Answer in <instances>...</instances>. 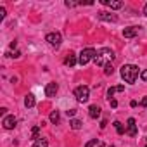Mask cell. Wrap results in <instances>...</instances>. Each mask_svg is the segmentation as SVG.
I'll return each instance as SVG.
<instances>
[{"label":"cell","mask_w":147,"mask_h":147,"mask_svg":"<svg viewBox=\"0 0 147 147\" xmlns=\"http://www.w3.org/2000/svg\"><path fill=\"white\" fill-rule=\"evenodd\" d=\"M113 59H114V52H113L111 49L104 47V49H100V50L95 54L94 62H95L97 66H100V67H106V66H109V64L113 62Z\"/></svg>","instance_id":"6da1fadb"},{"label":"cell","mask_w":147,"mask_h":147,"mask_svg":"<svg viewBox=\"0 0 147 147\" xmlns=\"http://www.w3.org/2000/svg\"><path fill=\"white\" fill-rule=\"evenodd\" d=\"M121 78L126 82V83H135L137 78H138V67L133 66V64H125L121 66Z\"/></svg>","instance_id":"7a4b0ae2"},{"label":"cell","mask_w":147,"mask_h":147,"mask_svg":"<svg viewBox=\"0 0 147 147\" xmlns=\"http://www.w3.org/2000/svg\"><path fill=\"white\" fill-rule=\"evenodd\" d=\"M95 49H92V47H88V49H83L82 52H80V55H78V62L82 64V66H85V64H88L90 61H94V57H95Z\"/></svg>","instance_id":"3957f363"},{"label":"cell","mask_w":147,"mask_h":147,"mask_svg":"<svg viewBox=\"0 0 147 147\" xmlns=\"http://www.w3.org/2000/svg\"><path fill=\"white\" fill-rule=\"evenodd\" d=\"M75 97H76V100L78 102H87L88 100V97H90V88L87 87V85H80V87H76L75 88Z\"/></svg>","instance_id":"277c9868"},{"label":"cell","mask_w":147,"mask_h":147,"mask_svg":"<svg viewBox=\"0 0 147 147\" xmlns=\"http://www.w3.org/2000/svg\"><path fill=\"white\" fill-rule=\"evenodd\" d=\"M45 40L49 42V45H52V47H59L61 45V42H62V36H61V33H49L47 36H45Z\"/></svg>","instance_id":"5b68a950"},{"label":"cell","mask_w":147,"mask_h":147,"mask_svg":"<svg viewBox=\"0 0 147 147\" xmlns=\"http://www.w3.org/2000/svg\"><path fill=\"white\" fill-rule=\"evenodd\" d=\"M126 133H128L130 137H135V135H137V123H135L133 118H130V119L126 121Z\"/></svg>","instance_id":"8992f818"},{"label":"cell","mask_w":147,"mask_h":147,"mask_svg":"<svg viewBox=\"0 0 147 147\" xmlns=\"http://www.w3.org/2000/svg\"><path fill=\"white\" fill-rule=\"evenodd\" d=\"M57 90H59V85H57L55 82H52V83H49V85L45 87V95H47V97H54V95L57 94Z\"/></svg>","instance_id":"52a82bcc"},{"label":"cell","mask_w":147,"mask_h":147,"mask_svg":"<svg viewBox=\"0 0 147 147\" xmlns=\"http://www.w3.org/2000/svg\"><path fill=\"white\" fill-rule=\"evenodd\" d=\"M16 123H18V119H16L14 116H5L4 121H2V125H4L5 130H12V128L16 126Z\"/></svg>","instance_id":"ba28073f"},{"label":"cell","mask_w":147,"mask_h":147,"mask_svg":"<svg viewBox=\"0 0 147 147\" xmlns=\"http://www.w3.org/2000/svg\"><path fill=\"white\" fill-rule=\"evenodd\" d=\"M97 16H99V19H100V21H111V23L118 21L116 14H109V12H106V11H100V12H99Z\"/></svg>","instance_id":"9c48e42d"},{"label":"cell","mask_w":147,"mask_h":147,"mask_svg":"<svg viewBox=\"0 0 147 147\" xmlns=\"http://www.w3.org/2000/svg\"><path fill=\"white\" fill-rule=\"evenodd\" d=\"M137 35H138V28L137 26H130V28H125L123 30V36L125 38H133Z\"/></svg>","instance_id":"30bf717a"},{"label":"cell","mask_w":147,"mask_h":147,"mask_svg":"<svg viewBox=\"0 0 147 147\" xmlns=\"http://www.w3.org/2000/svg\"><path fill=\"white\" fill-rule=\"evenodd\" d=\"M76 62H78V59H76V55L73 54V52H69V54L66 55V59H64V64H66V66H69V67H73Z\"/></svg>","instance_id":"8fae6325"},{"label":"cell","mask_w":147,"mask_h":147,"mask_svg":"<svg viewBox=\"0 0 147 147\" xmlns=\"http://www.w3.org/2000/svg\"><path fill=\"white\" fill-rule=\"evenodd\" d=\"M88 116H90L92 119H97V118L100 116V107H99V106H90V107H88Z\"/></svg>","instance_id":"7c38bea8"},{"label":"cell","mask_w":147,"mask_h":147,"mask_svg":"<svg viewBox=\"0 0 147 147\" xmlns=\"http://www.w3.org/2000/svg\"><path fill=\"white\" fill-rule=\"evenodd\" d=\"M123 90H125V87H123V85L111 87V88L107 90V100H109V99H113V95H114V94H118V92H123Z\"/></svg>","instance_id":"4fadbf2b"},{"label":"cell","mask_w":147,"mask_h":147,"mask_svg":"<svg viewBox=\"0 0 147 147\" xmlns=\"http://www.w3.org/2000/svg\"><path fill=\"white\" fill-rule=\"evenodd\" d=\"M102 4L111 7V9H121L123 7V2H113V0H102Z\"/></svg>","instance_id":"5bb4252c"},{"label":"cell","mask_w":147,"mask_h":147,"mask_svg":"<svg viewBox=\"0 0 147 147\" xmlns=\"http://www.w3.org/2000/svg\"><path fill=\"white\" fill-rule=\"evenodd\" d=\"M35 104H36L35 95H33V94H28V95L24 97V106H26V107H33Z\"/></svg>","instance_id":"9a60e30c"},{"label":"cell","mask_w":147,"mask_h":147,"mask_svg":"<svg viewBox=\"0 0 147 147\" xmlns=\"http://www.w3.org/2000/svg\"><path fill=\"white\" fill-rule=\"evenodd\" d=\"M47 145H49V140L43 138V137H40L38 140H35V144H33V147H47Z\"/></svg>","instance_id":"2e32d148"},{"label":"cell","mask_w":147,"mask_h":147,"mask_svg":"<svg viewBox=\"0 0 147 147\" xmlns=\"http://www.w3.org/2000/svg\"><path fill=\"white\" fill-rule=\"evenodd\" d=\"M69 125H71V128H73V130H80V128H82V125H83V123H82V121H80V119H75V118H73V119H71V121H69Z\"/></svg>","instance_id":"e0dca14e"},{"label":"cell","mask_w":147,"mask_h":147,"mask_svg":"<svg viewBox=\"0 0 147 147\" xmlns=\"http://www.w3.org/2000/svg\"><path fill=\"white\" fill-rule=\"evenodd\" d=\"M59 119H61V118H59V111H52V113H50V123L57 125Z\"/></svg>","instance_id":"ac0fdd59"},{"label":"cell","mask_w":147,"mask_h":147,"mask_svg":"<svg viewBox=\"0 0 147 147\" xmlns=\"http://www.w3.org/2000/svg\"><path fill=\"white\" fill-rule=\"evenodd\" d=\"M113 125H114V128H116V131H118V133H119V135H123V133H125V131H126V130H125V126H123V125H121V123H119V121H114V123H113Z\"/></svg>","instance_id":"d6986e66"},{"label":"cell","mask_w":147,"mask_h":147,"mask_svg":"<svg viewBox=\"0 0 147 147\" xmlns=\"http://www.w3.org/2000/svg\"><path fill=\"white\" fill-rule=\"evenodd\" d=\"M40 126H33V130H31V138H35V140H38L40 137Z\"/></svg>","instance_id":"ffe728a7"},{"label":"cell","mask_w":147,"mask_h":147,"mask_svg":"<svg viewBox=\"0 0 147 147\" xmlns=\"http://www.w3.org/2000/svg\"><path fill=\"white\" fill-rule=\"evenodd\" d=\"M113 73H114L113 64H109V66H106V67H104V75H107V76H109V75H113Z\"/></svg>","instance_id":"44dd1931"},{"label":"cell","mask_w":147,"mask_h":147,"mask_svg":"<svg viewBox=\"0 0 147 147\" xmlns=\"http://www.w3.org/2000/svg\"><path fill=\"white\" fill-rule=\"evenodd\" d=\"M109 106L111 107H118V100L116 99H109Z\"/></svg>","instance_id":"7402d4cb"},{"label":"cell","mask_w":147,"mask_h":147,"mask_svg":"<svg viewBox=\"0 0 147 147\" xmlns=\"http://www.w3.org/2000/svg\"><path fill=\"white\" fill-rule=\"evenodd\" d=\"M66 114H67L69 118H73V116L76 114V109H69V111H66Z\"/></svg>","instance_id":"603a6c76"},{"label":"cell","mask_w":147,"mask_h":147,"mask_svg":"<svg viewBox=\"0 0 147 147\" xmlns=\"http://www.w3.org/2000/svg\"><path fill=\"white\" fill-rule=\"evenodd\" d=\"M140 78H142L144 82H147V69H144V71L140 73Z\"/></svg>","instance_id":"cb8c5ba5"},{"label":"cell","mask_w":147,"mask_h":147,"mask_svg":"<svg viewBox=\"0 0 147 147\" xmlns=\"http://www.w3.org/2000/svg\"><path fill=\"white\" fill-rule=\"evenodd\" d=\"M95 144H97V138H92V140H90V142H88V144H87L85 147H94Z\"/></svg>","instance_id":"d4e9b609"},{"label":"cell","mask_w":147,"mask_h":147,"mask_svg":"<svg viewBox=\"0 0 147 147\" xmlns=\"http://www.w3.org/2000/svg\"><path fill=\"white\" fill-rule=\"evenodd\" d=\"M4 18H5V9L0 7V19H4Z\"/></svg>","instance_id":"484cf974"},{"label":"cell","mask_w":147,"mask_h":147,"mask_svg":"<svg viewBox=\"0 0 147 147\" xmlns=\"http://www.w3.org/2000/svg\"><path fill=\"white\" fill-rule=\"evenodd\" d=\"M106 125H107V121H106V119H102V121H100V128H106Z\"/></svg>","instance_id":"4316f807"},{"label":"cell","mask_w":147,"mask_h":147,"mask_svg":"<svg viewBox=\"0 0 147 147\" xmlns=\"http://www.w3.org/2000/svg\"><path fill=\"white\" fill-rule=\"evenodd\" d=\"M140 104H142V106H144V107H145V106H147V97H144V99H142V102H140Z\"/></svg>","instance_id":"83f0119b"},{"label":"cell","mask_w":147,"mask_h":147,"mask_svg":"<svg viewBox=\"0 0 147 147\" xmlns=\"http://www.w3.org/2000/svg\"><path fill=\"white\" fill-rule=\"evenodd\" d=\"M144 14L147 16V4H145V7H144Z\"/></svg>","instance_id":"f1b7e54d"},{"label":"cell","mask_w":147,"mask_h":147,"mask_svg":"<svg viewBox=\"0 0 147 147\" xmlns=\"http://www.w3.org/2000/svg\"><path fill=\"white\" fill-rule=\"evenodd\" d=\"M99 147H106V145H104V144H100V145H99Z\"/></svg>","instance_id":"f546056e"},{"label":"cell","mask_w":147,"mask_h":147,"mask_svg":"<svg viewBox=\"0 0 147 147\" xmlns=\"http://www.w3.org/2000/svg\"><path fill=\"white\" fill-rule=\"evenodd\" d=\"M145 147H147V137H145Z\"/></svg>","instance_id":"4dcf8cb0"},{"label":"cell","mask_w":147,"mask_h":147,"mask_svg":"<svg viewBox=\"0 0 147 147\" xmlns=\"http://www.w3.org/2000/svg\"><path fill=\"white\" fill-rule=\"evenodd\" d=\"M109 147H114V145H109Z\"/></svg>","instance_id":"1f68e13d"}]
</instances>
